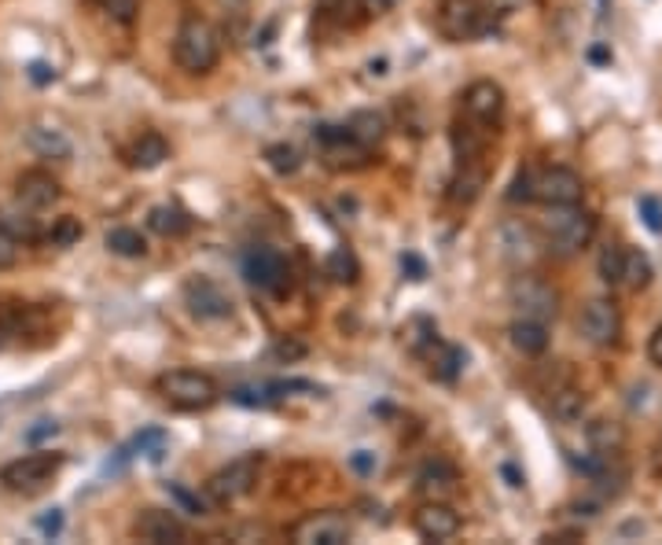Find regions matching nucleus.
Returning <instances> with one entry per match:
<instances>
[{
	"label": "nucleus",
	"mask_w": 662,
	"mask_h": 545,
	"mask_svg": "<svg viewBox=\"0 0 662 545\" xmlns=\"http://www.w3.org/2000/svg\"><path fill=\"white\" fill-rule=\"evenodd\" d=\"M173 60H177L181 71H188V74H210L221 60L218 26L199 15L184 19L177 37H173Z\"/></svg>",
	"instance_id": "obj_1"
},
{
	"label": "nucleus",
	"mask_w": 662,
	"mask_h": 545,
	"mask_svg": "<svg viewBox=\"0 0 662 545\" xmlns=\"http://www.w3.org/2000/svg\"><path fill=\"white\" fill-rule=\"evenodd\" d=\"M544 237H549V251L571 258L586 251L592 237H597V214L586 210L581 203H567V207H552L549 221H544Z\"/></svg>",
	"instance_id": "obj_2"
},
{
	"label": "nucleus",
	"mask_w": 662,
	"mask_h": 545,
	"mask_svg": "<svg viewBox=\"0 0 662 545\" xmlns=\"http://www.w3.org/2000/svg\"><path fill=\"white\" fill-rule=\"evenodd\" d=\"M159 395L181 413H203L221 398V387L213 384V376L196 373V368H173V373L159 376Z\"/></svg>",
	"instance_id": "obj_3"
},
{
	"label": "nucleus",
	"mask_w": 662,
	"mask_h": 545,
	"mask_svg": "<svg viewBox=\"0 0 662 545\" xmlns=\"http://www.w3.org/2000/svg\"><path fill=\"white\" fill-rule=\"evenodd\" d=\"M493 12L486 0H438V31L445 41L464 45L493 31Z\"/></svg>",
	"instance_id": "obj_4"
},
{
	"label": "nucleus",
	"mask_w": 662,
	"mask_h": 545,
	"mask_svg": "<svg viewBox=\"0 0 662 545\" xmlns=\"http://www.w3.org/2000/svg\"><path fill=\"white\" fill-rule=\"evenodd\" d=\"M60 469H63V453H26L0 469V483L12 494H37L60 475Z\"/></svg>",
	"instance_id": "obj_5"
},
{
	"label": "nucleus",
	"mask_w": 662,
	"mask_h": 545,
	"mask_svg": "<svg viewBox=\"0 0 662 545\" xmlns=\"http://www.w3.org/2000/svg\"><path fill=\"white\" fill-rule=\"evenodd\" d=\"M243 277L250 280L258 291H269V295L284 299L291 295V266L287 258L280 255L277 247H250L247 255H243Z\"/></svg>",
	"instance_id": "obj_6"
},
{
	"label": "nucleus",
	"mask_w": 662,
	"mask_h": 545,
	"mask_svg": "<svg viewBox=\"0 0 662 545\" xmlns=\"http://www.w3.org/2000/svg\"><path fill=\"white\" fill-rule=\"evenodd\" d=\"M258 472H261V457L258 453H247V457H236L229 461L225 469H218L210 475L207 483V498L213 505H232L240 498H247L258 483Z\"/></svg>",
	"instance_id": "obj_7"
},
{
	"label": "nucleus",
	"mask_w": 662,
	"mask_h": 545,
	"mask_svg": "<svg viewBox=\"0 0 662 545\" xmlns=\"http://www.w3.org/2000/svg\"><path fill=\"white\" fill-rule=\"evenodd\" d=\"M508 299H512L515 314L527 317V320H541V325H549V320L560 314V295L544 284V280L530 277V272H523V277L512 280Z\"/></svg>",
	"instance_id": "obj_8"
},
{
	"label": "nucleus",
	"mask_w": 662,
	"mask_h": 545,
	"mask_svg": "<svg viewBox=\"0 0 662 545\" xmlns=\"http://www.w3.org/2000/svg\"><path fill=\"white\" fill-rule=\"evenodd\" d=\"M586 196V181L571 167H544L534 173V199L544 207H567V203H581Z\"/></svg>",
	"instance_id": "obj_9"
},
{
	"label": "nucleus",
	"mask_w": 662,
	"mask_h": 545,
	"mask_svg": "<svg viewBox=\"0 0 662 545\" xmlns=\"http://www.w3.org/2000/svg\"><path fill=\"white\" fill-rule=\"evenodd\" d=\"M184 306L199 320H229L232 317V299L229 291L210 277H188L184 280Z\"/></svg>",
	"instance_id": "obj_10"
},
{
	"label": "nucleus",
	"mask_w": 662,
	"mask_h": 545,
	"mask_svg": "<svg viewBox=\"0 0 662 545\" xmlns=\"http://www.w3.org/2000/svg\"><path fill=\"white\" fill-rule=\"evenodd\" d=\"M578 332L589 339L592 347H611L622 336V314L611 299H589L578 317Z\"/></svg>",
	"instance_id": "obj_11"
},
{
	"label": "nucleus",
	"mask_w": 662,
	"mask_h": 545,
	"mask_svg": "<svg viewBox=\"0 0 662 545\" xmlns=\"http://www.w3.org/2000/svg\"><path fill=\"white\" fill-rule=\"evenodd\" d=\"M497 251L504 262H512L515 269H530L541 258V240L527 221H504L497 229Z\"/></svg>",
	"instance_id": "obj_12"
},
{
	"label": "nucleus",
	"mask_w": 662,
	"mask_h": 545,
	"mask_svg": "<svg viewBox=\"0 0 662 545\" xmlns=\"http://www.w3.org/2000/svg\"><path fill=\"white\" fill-rule=\"evenodd\" d=\"M464 119L486 125V130L497 133V125H501V114H504V89L490 77H482V82H471L464 89Z\"/></svg>",
	"instance_id": "obj_13"
},
{
	"label": "nucleus",
	"mask_w": 662,
	"mask_h": 545,
	"mask_svg": "<svg viewBox=\"0 0 662 545\" xmlns=\"http://www.w3.org/2000/svg\"><path fill=\"white\" fill-rule=\"evenodd\" d=\"M350 534H354V528L339 512H314L291 528V538L298 545H346Z\"/></svg>",
	"instance_id": "obj_14"
},
{
	"label": "nucleus",
	"mask_w": 662,
	"mask_h": 545,
	"mask_svg": "<svg viewBox=\"0 0 662 545\" xmlns=\"http://www.w3.org/2000/svg\"><path fill=\"white\" fill-rule=\"evenodd\" d=\"M413 528L424 542H450L461 534V516L445 501H424L420 512L413 516Z\"/></svg>",
	"instance_id": "obj_15"
},
{
	"label": "nucleus",
	"mask_w": 662,
	"mask_h": 545,
	"mask_svg": "<svg viewBox=\"0 0 662 545\" xmlns=\"http://www.w3.org/2000/svg\"><path fill=\"white\" fill-rule=\"evenodd\" d=\"M136 534H140L144 542H151V545H177L188 538V528L177 520L173 512H166V509H144L140 516H136Z\"/></svg>",
	"instance_id": "obj_16"
},
{
	"label": "nucleus",
	"mask_w": 662,
	"mask_h": 545,
	"mask_svg": "<svg viewBox=\"0 0 662 545\" xmlns=\"http://www.w3.org/2000/svg\"><path fill=\"white\" fill-rule=\"evenodd\" d=\"M456 483H461V472H456V464H450L445 457H434V461H427L424 469L416 472V491H420L427 501L453 498Z\"/></svg>",
	"instance_id": "obj_17"
},
{
	"label": "nucleus",
	"mask_w": 662,
	"mask_h": 545,
	"mask_svg": "<svg viewBox=\"0 0 662 545\" xmlns=\"http://www.w3.org/2000/svg\"><path fill=\"white\" fill-rule=\"evenodd\" d=\"M486 178H490V167H486V159H479V162H456L453 181H450V199L456 203V207H471V203L482 196Z\"/></svg>",
	"instance_id": "obj_18"
},
{
	"label": "nucleus",
	"mask_w": 662,
	"mask_h": 545,
	"mask_svg": "<svg viewBox=\"0 0 662 545\" xmlns=\"http://www.w3.org/2000/svg\"><path fill=\"white\" fill-rule=\"evenodd\" d=\"M15 196H19L23 207H30V210L52 207V203L60 199V181H56L52 173H45V170H30V173H23V178H19Z\"/></svg>",
	"instance_id": "obj_19"
},
{
	"label": "nucleus",
	"mask_w": 662,
	"mask_h": 545,
	"mask_svg": "<svg viewBox=\"0 0 662 545\" xmlns=\"http://www.w3.org/2000/svg\"><path fill=\"white\" fill-rule=\"evenodd\" d=\"M416 358H424L427 368H431V376L442 379V384H453L464 368V350L442 343V339H431V343H427Z\"/></svg>",
	"instance_id": "obj_20"
},
{
	"label": "nucleus",
	"mask_w": 662,
	"mask_h": 545,
	"mask_svg": "<svg viewBox=\"0 0 662 545\" xmlns=\"http://www.w3.org/2000/svg\"><path fill=\"white\" fill-rule=\"evenodd\" d=\"M508 336H512V347L519 350V354L538 358V354H544V350H549V325H541V320L515 317L512 328H508Z\"/></svg>",
	"instance_id": "obj_21"
},
{
	"label": "nucleus",
	"mask_w": 662,
	"mask_h": 545,
	"mask_svg": "<svg viewBox=\"0 0 662 545\" xmlns=\"http://www.w3.org/2000/svg\"><path fill=\"white\" fill-rule=\"evenodd\" d=\"M148 226H151V232H159L166 240H177L184 232H192V214L177 207V203H162V207H151Z\"/></svg>",
	"instance_id": "obj_22"
},
{
	"label": "nucleus",
	"mask_w": 662,
	"mask_h": 545,
	"mask_svg": "<svg viewBox=\"0 0 662 545\" xmlns=\"http://www.w3.org/2000/svg\"><path fill=\"white\" fill-rule=\"evenodd\" d=\"M26 144L41 155V159H71L74 144L66 141L63 130H48V125H30L26 130Z\"/></svg>",
	"instance_id": "obj_23"
},
{
	"label": "nucleus",
	"mask_w": 662,
	"mask_h": 545,
	"mask_svg": "<svg viewBox=\"0 0 662 545\" xmlns=\"http://www.w3.org/2000/svg\"><path fill=\"white\" fill-rule=\"evenodd\" d=\"M166 159H170V144H166L159 133H140L130 148V162L136 170H155L162 167Z\"/></svg>",
	"instance_id": "obj_24"
},
{
	"label": "nucleus",
	"mask_w": 662,
	"mask_h": 545,
	"mask_svg": "<svg viewBox=\"0 0 662 545\" xmlns=\"http://www.w3.org/2000/svg\"><path fill=\"white\" fill-rule=\"evenodd\" d=\"M346 133L354 136L357 144H365V148H376L387 133V122H383V114H376V111H357V114H350Z\"/></svg>",
	"instance_id": "obj_25"
},
{
	"label": "nucleus",
	"mask_w": 662,
	"mask_h": 545,
	"mask_svg": "<svg viewBox=\"0 0 662 545\" xmlns=\"http://www.w3.org/2000/svg\"><path fill=\"white\" fill-rule=\"evenodd\" d=\"M586 439H589V450L592 453L615 457L622 450V443H626V432H622L615 421H597V424H589Z\"/></svg>",
	"instance_id": "obj_26"
},
{
	"label": "nucleus",
	"mask_w": 662,
	"mask_h": 545,
	"mask_svg": "<svg viewBox=\"0 0 662 545\" xmlns=\"http://www.w3.org/2000/svg\"><path fill=\"white\" fill-rule=\"evenodd\" d=\"M107 251L119 258H144L148 255V243H144V237L130 226H119L107 232Z\"/></svg>",
	"instance_id": "obj_27"
},
{
	"label": "nucleus",
	"mask_w": 662,
	"mask_h": 545,
	"mask_svg": "<svg viewBox=\"0 0 662 545\" xmlns=\"http://www.w3.org/2000/svg\"><path fill=\"white\" fill-rule=\"evenodd\" d=\"M328 277L339 280V284H354L357 277H361V266H357V255L350 247H335L324 262Z\"/></svg>",
	"instance_id": "obj_28"
},
{
	"label": "nucleus",
	"mask_w": 662,
	"mask_h": 545,
	"mask_svg": "<svg viewBox=\"0 0 662 545\" xmlns=\"http://www.w3.org/2000/svg\"><path fill=\"white\" fill-rule=\"evenodd\" d=\"M648 280H651V262L645 251H637V247H626V266H622V284H626L629 291H640V288H648Z\"/></svg>",
	"instance_id": "obj_29"
},
{
	"label": "nucleus",
	"mask_w": 662,
	"mask_h": 545,
	"mask_svg": "<svg viewBox=\"0 0 662 545\" xmlns=\"http://www.w3.org/2000/svg\"><path fill=\"white\" fill-rule=\"evenodd\" d=\"M266 159H269V167L277 170V173H298V167H302V155H298V148H291V144H269L266 148Z\"/></svg>",
	"instance_id": "obj_30"
},
{
	"label": "nucleus",
	"mask_w": 662,
	"mask_h": 545,
	"mask_svg": "<svg viewBox=\"0 0 662 545\" xmlns=\"http://www.w3.org/2000/svg\"><path fill=\"white\" fill-rule=\"evenodd\" d=\"M622 266H626V247L622 243H608L600 255V277L608 284H622Z\"/></svg>",
	"instance_id": "obj_31"
},
{
	"label": "nucleus",
	"mask_w": 662,
	"mask_h": 545,
	"mask_svg": "<svg viewBox=\"0 0 662 545\" xmlns=\"http://www.w3.org/2000/svg\"><path fill=\"white\" fill-rule=\"evenodd\" d=\"M0 226L12 232L15 240H37V237H41V229H37L34 218H26V214H0Z\"/></svg>",
	"instance_id": "obj_32"
},
{
	"label": "nucleus",
	"mask_w": 662,
	"mask_h": 545,
	"mask_svg": "<svg viewBox=\"0 0 662 545\" xmlns=\"http://www.w3.org/2000/svg\"><path fill=\"white\" fill-rule=\"evenodd\" d=\"M48 240H52L56 247H71V243L82 240V221H77V218H60L52 226V232H48Z\"/></svg>",
	"instance_id": "obj_33"
},
{
	"label": "nucleus",
	"mask_w": 662,
	"mask_h": 545,
	"mask_svg": "<svg viewBox=\"0 0 662 545\" xmlns=\"http://www.w3.org/2000/svg\"><path fill=\"white\" fill-rule=\"evenodd\" d=\"M166 494H170V498L177 501L184 512H192V516H203V512H207V505H203V501L196 498V494L184 491L181 483H166Z\"/></svg>",
	"instance_id": "obj_34"
},
{
	"label": "nucleus",
	"mask_w": 662,
	"mask_h": 545,
	"mask_svg": "<svg viewBox=\"0 0 662 545\" xmlns=\"http://www.w3.org/2000/svg\"><path fill=\"white\" fill-rule=\"evenodd\" d=\"M508 203H534V170H519L508 189Z\"/></svg>",
	"instance_id": "obj_35"
},
{
	"label": "nucleus",
	"mask_w": 662,
	"mask_h": 545,
	"mask_svg": "<svg viewBox=\"0 0 662 545\" xmlns=\"http://www.w3.org/2000/svg\"><path fill=\"white\" fill-rule=\"evenodd\" d=\"M100 8L111 19H119L122 26H130L136 19V0H100Z\"/></svg>",
	"instance_id": "obj_36"
},
{
	"label": "nucleus",
	"mask_w": 662,
	"mask_h": 545,
	"mask_svg": "<svg viewBox=\"0 0 662 545\" xmlns=\"http://www.w3.org/2000/svg\"><path fill=\"white\" fill-rule=\"evenodd\" d=\"M637 207H640V218H645V226L651 232H662V203L655 196H640Z\"/></svg>",
	"instance_id": "obj_37"
},
{
	"label": "nucleus",
	"mask_w": 662,
	"mask_h": 545,
	"mask_svg": "<svg viewBox=\"0 0 662 545\" xmlns=\"http://www.w3.org/2000/svg\"><path fill=\"white\" fill-rule=\"evenodd\" d=\"M19 258V240L0 226V269H12Z\"/></svg>",
	"instance_id": "obj_38"
},
{
	"label": "nucleus",
	"mask_w": 662,
	"mask_h": 545,
	"mask_svg": "<svg viewBox=\"0 0 662 545\" xmlns=\"http://www.w3.org/2000/svg\"><path fill=\"white\" fill-rule=\"evenodd\" d=\"M272 354L284 358V362H298V358H306V343H295V339H280V343L272 347Z\"/></svg>",
	"instance_id": "obj_39"
},
{
	"label": "nucleus",
	"mask_w": 662,
	"mask_h": 545,
	"mask_svg": "<svg viewBox=\"0 0 662 545\" xmlns=\"http://www.w3.org/2000/svg\"><path fill=\"white\" fill-rule=\"evenodd\" d=\"M490 4L493 15H512V12H523L527 4H534V0H486Z\"/></svg>",
	"instance_id": "obj_40"
},
{
	"label": "nucleus",
	"mask_w": 662,
	"mask_h": 545,
	"mask_svg": "<svg viewBox=\"0 0 662 545\" xmlns=\"http://www.w3.org/2000/svg\"><path fill=\"white\" fill-rule=\"evenodd\" d=\"M37 531H41V534H60L63 531V512L52 509V516H41V520H37Z\"/></svg>",
	"instance_id": "obj_41"
},
{
	"label": "nucleus",
	"mask_w": 662,
	"mask_h": 545,
	"mask_svg": "<svg viewBox=\"0 0 662 545\" xmlns=\"http://www.w3.org/2000/svg\"><path fill=\"white\" fill-rule=\"evenodd\" d=\"M648 358H651V365H659L662 368V325L651 332V343H648Z\"/></svg>",
	"instance_id": "obj_42"
},
{
	"label": "nucleus",
	"mask_w": 662,
	"mask_h": 545,
	"mask_svg": "<svg viewBox=\"0 0 662 545\" xmlns=\"http://www.w3.org/2000/svg\"><path fill=\"white\" fill-rule=\"evenodd\" d=\"M213 4L232 19H243V12H247V0H213Z\"/></svg>",
	"instance_id": "obj_43"
},
{
	"label": "nucleus",
	"mask_w": 662,
	"mask_h": 545,
	"mask_svg": "<svg viewBox=\"0 0 662 545\" xmlns=\"http://www.w3.org/2000/svg\"><path fill=\"white\" fill-rule=\"evenodd\" d=\"M56 432H60V424H56V421H41V427H34V432L26 435V439H30V443H41L45 435H56Z\"/></svg>",
	"instance_id": "obj_44"
},
{
	"label": "nucleus",
	"mask_w": 662,
	"mask_h": 545,
	"mask_svg": "<svg viewBox=\"0 0 662 545\" xmlns=\"http://www.w3.org/2000/svg\"><path fill=\"white\" fill-rule=\"evenodd\" d=\"M402 266L413 269V277H408V280H424V277H427V266H424V262L416 258V255H405V258H402Z\"/></svg>",
	"instance_id": "obj_45"
},
{
	"label": "nucleus",
	"mask_w": 662,
	"mask_h": 545,
	"mask_svg": "<svg viewBox=\"0 0 662 545\" xmlns=\"http://www.w3.org/2000/svg\"><path fill=\"white\" fill-rule=\"evenodd\" d=\"M30 77H34V82H41V85H45V82H52L56 71H48L45 63H34V66H30Z\"/></svg>",
	"instance_id": "obj_46"
},
{
	"label": "nucleus",
	"mask_w": 662,
	"mask_h": 545,
	"mask_svg": "<svg viewBox=\"0 0 662 545\" xmlns=\"http://www.w3.org/2000/svg\"><path fill=\"white\" fill-rule=\"evenodd\" d=\"M365 4V12H372V15H383L387 8H391V0H361Z\"/></svg>",
	"instance_id": "obj_47"
},
{
	"label": "nucleus",
	"mask_w": 662,
	"mask_h": 545,
	"mask_svg": "<svg viewBox=\"0 0 662 545\" xmlns=\"http://www.w3.org/2000/svg\"><path fill=\"white\" fill-rule=\"evenodd\" d=\"M354 469H357V472H372V457H368V453H357V457H354Z\"/></svg>",
	"instance_id": "obj_48"
},
{
	"label": "nucleus",
	"mask_w": 662,
	"mask_h": 545,
	"mask_svg": "<svg viewBox=\"0 0 662 545\" xmlns=\"http://www.w3.org/2000/svg\"><path fill=\"white\" fill-rule=\"evenodd\" d=\"M504 475H508V480H512V486H523V480H519V475H515V469H504Z\"/></svg>",
	"instance_id": "obj_49"
}]
</instances>
